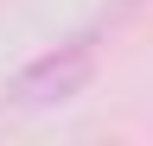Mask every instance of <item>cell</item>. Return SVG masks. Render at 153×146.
<instances>
[{
    "mask_svg": "<svg viewBox=\"0 0 153 146\" xmlns=\"http://www.w3.org/2000/svg\"><path fill=\"white\" fill-rule=\"evenodd\" d=\"M96 64H102V32H96V26L89 32H70V38H57L51 51H38V57L7 83V102L26 108V114L64 108V102H76L96 83Z\"/></svg>",
    "mask_w": 153,
    "mask_h": 146,
    "instance_id": "1",
    "label": "cell"
}]
</instances>
